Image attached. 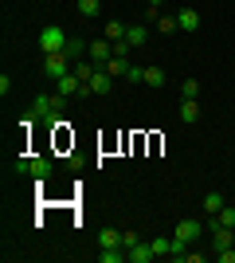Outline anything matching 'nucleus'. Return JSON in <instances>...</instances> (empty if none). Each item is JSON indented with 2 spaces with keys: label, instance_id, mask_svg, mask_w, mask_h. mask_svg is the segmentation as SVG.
Segmentation results:
<instances>
[{
  "label": "nucleus",
  "instance_id": "1",
  "mask_svg": "<svg viewBox=\"0 0 235 263\" xmlns=\"http://www.w3.org/2000/svg\"><path fill=\"white\" fill-rule=\"evenodd\" d=\"M63 102L67 99H59V95H39V99L28 106V114H24V126H32V122H55Z\"/></svg>",
  "mask_w": 235,
  "mask_h": 263
},
{
  "label": "nucleus",
  "instance_id": "2",
  "mask_svg": "<svg viewBox=\"0 0 235 263\" xmlns=\"http://www.w3.org/2000/svg\"><path fill=\"white\" fill-rule=\"evenodd\" d=\"M75 59H71L67 51H44V71H47V79H63V75H71L75 71Z\"/></svg>",
  "mask_w": 235,
  "mask_h": 263
},
{
  "label": "nucleus",
  "instance_id": "3",
  "mask_svg": "<svg viewBox=\"0 0 235 263\" xmlns=\"http://www.w3.org/2000/svg\"><path fill=\"white\" fill-rule=\"evenodd\" d=\"M67 40H71V35L63 32L59 24H47L44 32H39V51H63V47H67Z\"/></svg>",
  "mask_w": 235,
  "mask_h": 263
},
{
  "label": "nucleus",
  "instance_id": "4",
  "mask_svg": "<svg viewBox=\"0 0 235 263\" xmlns=\"http://www.w3.org/2000/svg\"><path fill=\"white\" fill-rule=\"evenodd\" d=\"M12 169H16V173H32V177H39V181L51 177V161H47V157H20Z\"/></svg>",
  "mask_w": 235,
  "mask_h": 263
},
{
  "label": "nucleus",
  "instance_id": "5",
  "mask_svg": "<svg viewBox=\"0 0 235 263\" xmlns=\"http://www.w3.org/2000/svg\"><path fill=\"white\" fill-rule=\"evenodd\" d=\"M87 55H90V63H94V67H106V63L114 59V44L102 35V40H94V44L87 47Z\"/></svg>",
  "mask_w": 235,
  "mask_h": 263
},
{
  "label": "nucleus",
  "instance_id": "6",
  "mask_svg": "<svg viewBox=\"0 0 235 263\" xmlns=\"http://www.w3.org/2000/svg\"><path fill=\"white\" fill-rule=\"evenodd\" d=\"M200 236H204V224H200V220H180V224H177V240L196 243Z\"/></svg>",
  "mask_w": 235,
  "mask_h": 263
},
{
  "label": "nucleus",
  "instance_id": "7",
  "mask_svg": "<svg viewBox=\"0 0 235 263\" xmlns=\"http://www.w3.org/2000/svg\"><path fill=\"white\" fill-rule=\"evenodd\" d=\"M125 255H130V263H153V259H157L153 243H145V240H141V243H134V248H130Z\"/></svg>",
  "mask_w": 235,
  "mask_h": 263
},
{
  "label": "nucleus",
  "instance_id": "8",
  "mask_svg": "<svg viewBox=\"0 0 235 263\" xmlns=\"http://www.w3.org/2000/svg\"><path fill=\"white\" fill-rule=\"evenodd\" d=\"M110 87H114V75L106 71V67H98L94 79H90V90H94V95H110Z\"/></svg>",
  "mask_w": 235,
  "mask_h": 263
},
{
  "label": "nucleus",
  "instance_id": "9",
  "mask_svg": "<svg viewBox=\"0 0 235 263\" xmlns=\"http://www.w3.org/2000/svg\"><path fill=\"white\" fill-rule=\"evenodd\" d=\"M177 24H180V32H196V28H200V12H196V8L177 12Z\"/></svg>",
  "mask_w": 235,
  "mask_h": 263
},
{
  "label": "nucleus",
  "instance_id": "10",
  "mask_svg": "<svg viewBox=\"0 0 235 263\" xmlns=\"http://www.w3.org/2000/svg\"><path fill=\"white\" fill-rule=\"evenodd\" d=\"M145 40H149V28H145V24H130V28H125V44H130V47H141Z\"/></svg>",
  "mask_w": 235,
  "mask_h": 263
},
{
  "label": "nucleus",
  "instance_id": "11",
  "mask_svg": "<svg viewBox=\"0 0 235 263\" xmlns=\"http://www.w3.org/2000/svg\"><path fill=\"white\" fill-rule=\"evenodd\" d=\"M125 28H130V24H122V20H106L102 24V35H106L110 44H118V40H125Z\"/></svg>",
  "mask_w": 235,
  "mask_h": 263
},
{
  "label": "nucleus",
  "instance_id": "12",
  "mask_svg": "<svg viewBox=\"0 0 235 263\" xmlns=\"http://www.w3.org/2000/svg\"><path fill=\"white\" fill-rule=\"evenodd\" d=\"M130 67H134V63H130V55H114L110 63H106V71H110L114 79H125V75H130Z\"/></svg>",
  "mask_w": 235,
  "mask_h": 263
},
{
  "label": "nucleus",
  "instance_id": "13",
  "mask_svg": "<svg viewBox=\"0 0 235 263\" xmlns=\"http://www.w3.org/2000/svg\"><path fill=\"white\" fill-rule=\"evenodd\" d=\"M212 228H235V204H224V209L212 216Z\"/></svg>",
  "mask_w": 235,
  "mask_h": 263
},
{
  "label": "nucleus",
  "instance_id": "14",
  "mask_svg": "<svg viewBox=\"0 0 235 263\" xmlns=\"http://www.w3.org/2000/svg\"><path fill=\"white\" fill-rule=\"evenodd\" d=\"M98 248H122V232L118 228H102L98 232Z\"/></svg>",
  "mask_w": 235,
  "mask_h": 263
},
{
  "label": "nucleus",
  "instance_id": "15",
  "mask_svg": "<svg viewBox=\"0 0 235 263\" xmlns=\"http://www.w3.org/2000/svg\"><path fill=\"white\" fill-rule=\"evenodd\" d=\"M212 240H216V252H224V248H235L231 228H212Z\"/></svg>",
  "mask_w": 235,
  "mask_h": 263
},
{
  "label": "nucleus",
  "instance_id": "16",
  "mask_svg": "<svg viewBox=\"0 0 235 263\" xmlns=\"http://www.w3.org/2000/svg\"><path fill=\"white\" fill-rule=\"evenodd\" d=\"M180 118H184V122L200 118V99H184V102H180Z\"/></svg>",
  "mask_w": 235,
  "mask_h": 263
},
{
  "label": "nucleus",
  "instance_id": "17",
  "mask_svg": "<svg viewBox=\"0 0 235 263\" xmlns=\"http://www.w3.org/2000/svg\"><path fill=\"white\" fill-rule=\"evenodd\" d=\"M227 200H224V193H208V197H204V212H208V216H216V212L224 209Z\"/></svg>",
  "mask_w": 235,
  "mask_h": 263
},
{
  "label": "nucleus",
  "instance_id": "18",
  "mask_svg": "<svg viewBox=\"0 0 235 263\" xmlns=\"http://www.w3.org/2000/svg\"><path fill=\"white\" fill-rule=\"evenodd\" d=\"M149 243H153L157 259H168V255H173V240H165V236H157V240H149Z\"/></svg>",
  "mask_w": 235,
  "mask_h": 263
},
{
  "label": "nucleus",
  "instance_id": "19",
  "mask_svg": "<svg viewBox=\"0 0 235 263\" xmlns=\"http://www.w3.org/2000/svg\"><path fill=\"white\" fill-rule=\"evenodd\" d=\"M157 32H165V35L180 32V24H177V16H157Z\"/></svg>",
  "mask_w": 235,
  "mask_h": 263
},
{
  "label": "nucleus",
  "instance_id": "20",
  "mask_svg": "<svg viewBox=\"0 0 235 263\" xmlns=\"http://www.w3.org/2000/svg\"><path fill=\"white\" fill-rule=\"evenodd\" d=\"M145 87H165V71L161 67H145Z\"/></svg>",
  "mask_w": 235,
  "mask_h": 263
},
{
  "label": "nucleus",
  "instance_id": "21",
  "mask_svg": "<svg viewBox=\"0 0 235 263\" xmlns=\"http://www.w3.org/2000/svg\"><path fill=\"white\" fill-rule=\"evenodd\" d=\"M78 12H82L87 20H94V16L102 12V4H98V0H78Z\"/></svg>",
  "mask_w": 235,
  "mask_h": 263
},
{
  "label": "nucleus",
  "instance_id": "22",
  "mask_svg": "<svg viewBox=\"0 0 235 263\" xmlns=\"http://www.w3.org/2000/svg\"><path fill=\"white\" fill-rule=\"evenodd\" d=\"M94 71H98L94 63H75V75L82 79V83H90V79H94Z\"/></svg>",
  "mask_w": 235,
  "mask_h": 263
},
{
  "label": "nucleus",
  "instance_id": "23",
  "mask_svg": "<svg viewBox=\"0 0 235 263\" xmlns=\"http://www.w3.org/2000/svg\"><path fill=\"white\" fill-rule=\"evenodd\" d=\"M63 51H67L71 59H78V55L87 51V44H82V40H75V35H71V40H67V47H63Z\"/></svg>",
  "mask_w": 235,
  "mask_h": 263
},
{
  "label": "nucleus",
  "instance_id": "24",
  "mask_svg": "<svg viewBox=\"0 0 235 263\" xmlns=\"http://www.w3.org/2000/svg\"><path fill=\"white\" fill-rule=\"evenodd\" d=\"M180 95H184V99H196V95H200V83H196V79H184V83H180Z\"/></svg>",
  "mask_w": 235,
  "mask_h": 263
},
{
  "label": "nucleus",
  "instance_id": "25",
  "mask_svg": "<svg viewBox=\"0 0 235 263\" xmlns=\"http://www.w3.org/2000/svg\"><path fill=\"white\" fill-rule=\"evenodd\" d=\"M134 243H141V236H137V232H122V248H125V252H130Z\"/></svg>",
  "mask_w": 235,
  "mask_h": 263
},
{
  "label": "nucleus",
  "instance_id": "26",
  "mask_svg": "<svg viewBox=\"0 0 235 263\" xmlns=\"http://www.w3.org/2000/svg\"><path fill=\"white\" fill-rule=\"evenodd\" d=\"M125 79H130V83H145V67H130V75H125Z\"/></svg>",
  "mask_w": 235,
  "mask_h": 263
},
{
  "label": "nucleus",
  "instance_id": "27",
  "mask_svg": "<svg viewBox=\"0 0 235 263\" xmlns=\"http://www.w3.org/2000/svg\"><path fill=\"white\" fill-rule=\"evenodd\" d=\"M216 259H220V263H235V248H224V252H216Z\"/></svg>",
  "mask_w": 235,
  "mask_h": 263
},
{
  "label": "nucleus",
  "instance_id": "28",
  "mask_svg": "<svg viewBox=\"0 0 235 263\" xmlns=\"http://www.w3.org/2000/svg\"><path fill=\"white\" fill-rule=\"evenodd\" d=\"M145 4H149V12H153V16L161 12V0H145Z\"/></svg>",
  "mask_w": 235,
  "mask_h": 263
}]
</instances>
